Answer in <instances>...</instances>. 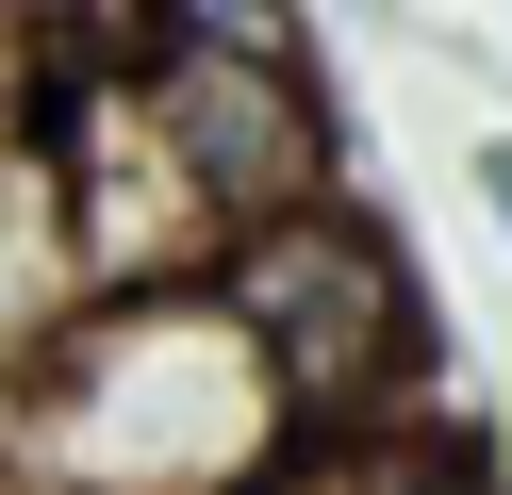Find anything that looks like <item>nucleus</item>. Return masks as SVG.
<instances>
[{
    "instance_id": "obj_1",
    "label": "nucleus",
    "mask_w": 512,
    "mask_h": 495,
    "mask_svg": "<svg viewBox=\"0 0 512 495\" xmlns=\"http://www.w3.org/2000/svg\"><path fill=\"white\" fill-rule=\"evenodd\" d=\"M298 462V413L215 314L182 297H67L0 396V479L17 495H265Z\"/></svg>"
},
{
    "instance_id": "obj_2",
    "label": "nucleus",
    "mask_w": 512,
    "mask_h": 495,
    "mask_svg": "<svg viewBox=\"0 0 512 495\" xmlns=\"http://www.w3.org/2000/svg\"><path fill=\"white\" fill-rule=\"evenodd\" d=\"M215 314H232L248 363L281 380L298 446H331V429H413V413H430L446 314H430V281H413L397 215H364V198H314V215L248 231V248L215 264Z\"/></svg>"
},
{
    "instance_id": "obj_3",
    "label": "nucleus",
    "mask_w": 512,
    "mask_h": 495,
    "mask_svg": "<svg viewBox=\"0 0 512 495\" xmlns=\"http://www.w3.org/2000/svg\"><path fill=\"white\" fill-rule=\"evenodd\" d=\"M149 116H166L182 182H199V215L232 248L314 215V198H347L331 182V83H314V50L281 17H215V0L149 17Z\"/></svg>"
},
{
    "instance_id": "obj_4",
    "label": "nucleus",
    "mask_w": 512,
    "mask_h": 495,
    "mask_svg": "<svg viewBox=\"0 0 512 495\" xmlns=\"http://www.w3.org/2000/svg\"><path fill=\"white\" fill-rule=\"evenodd\" d=\"M265 495H496V462L413 413V429H331V446H298Z\"/></svg>"
},
{
    "instance_id": "obj_5",
    "label": "nucleus",
    "mask_w": 512,
    "mask_h": 495,
    "mask_svg": "<svg viewBox=\"0 0 512 495\" xmlns=\"http://www.w3.org/2000/svg\"><path fill=\"white\" fill-rule=\"evenodd\" d=\"M479 198H496V231H512V132H496V149H479Z\"/></svg>"
}]
</instances>
